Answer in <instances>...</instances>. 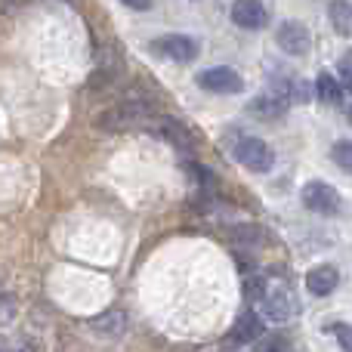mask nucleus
Here are the masks:
<instances>
[{
    "mask_svg": "<svg viewBox=\"0 0 352 352\" xmlns=\"http://www.w3.org/2000/svg\"><path fill=\"white\" fill-rule=\"evenodd\" d=\"M248 297L256 300L260 312L272 322H291L300 316V300L287 281H250Z\"/></svg>",
    "mask_w": 352,
    "mask_h": 352,
    "instance_id": "f257e3e1",
    "label": "nucleus"
},
{
    "mask_svg": "<svg viewBox=\"0 0 352 352\" xmlns=\"http://www.w3.org/2000/svg\"><path fill=\"white\" fill-rule=\"evenodd\" d=\"M155 118V109L148 102H121V105H111L109 111L96 118V127L99 130H111V133H121V130H133V127H146L148 121Z\"/></svg>",
    "mask_w": 352,
    "mask_h": 352,
    "instance_id": "f03ea898",
    "label": "nucleus"
},
{
    "mask_svg": "<svg viewBox=\"0 0 352 352\" xmlns=\"http://www.w3.org/2000/svg\"><path fill=\"white\" fill-rule=\"evenodd\" d=\"M232 155L235 161L250 173H269L275 167V152L269 142L256 140V136H238L232 142Z\"/></svg>",
    "mask_w": 352,
    "mask_h": 352,
    "instance_id": "7ed1b4c3",
    "label": "nucleus"
},
{
    "mask_svg": "<svg viewBox=\"0 0 352 352\" xmlns=\"http://www.w3.org/2000/svg\"><path fill=\"white\" fill-rule=\"evenodd\" d=\"M152 50L158 56H164V59L170 62H179V65H186V62H195L201 53L198 41L188 34H161L152 41Z\"/></svg>",
    "mask_w": 352,
    "mask_h": 352,
    "instance_id": "20e7f679",
    "label": "nucleus"
},
{
    "mask_svg": "<svg viewBox=\"0 0 352 352\" xmlns=\"http://www.w3.org/2000/svg\"><path fill=\"white\" fill-rule=\"evenodd\" d=\"M300 198H303V204L309 207V210L324 213V217H334V213L340 210V195L324 179H309L303 186V192H300Z\"/></svg>",
    "mask_w": 352,
    "mask_h": 352,
    "instance_id": "39448f33",
    "label": "nucleus"
},
{
    "mask_svg": "<svg viewBox=\"0 0 352 352\" xmlns=\"http://www.w3.org/2000/svg\"><path fill=\"white\" fill-rule=\"evenodd\" d=\"M198 87L207 93H219V96H232V93H241L244 90V80L235 68H226V65H213L204 68L198 74Z\"/></svg>",
    "mask_w": 352,
    "mask_h": 352,
    "instance_id": "423d86ee",
    "label": "nucleus"
},
{
    "mask_svg": "<svg viewBox=\"0 0 352 352\" xmlns=\"http://www.w3.org/2000/svg\"><path fill=\"white\" fill-rule=\"evenodd\" d=\"M275 43H278V50L287 56H306L312 47V34L303 22L287 19V22H281L278 31H275Z\"/></svg>",
    "mask_w": 352,
    "mask_h": 352,
    "instance_id": "0eeeda50",
    "label": "nucleus"
},
{
    "mask_svg": "<svg viewBox=\"0 0 352 352\" xmlns=\"http://www.w3.org/2000/svg\"><path fill=\"white\" fill-rule=\"evenodd\" d=\"M229 16H232V22L244 31H260V28H266V22H269V10L260 0H235Z\"/></svg>",
    "mask_w": 352,
    "mask_h": 352,
    "instance_id": "6e6552de",
    "label": "nucleus"
},
{
    "mask_svg": "<svg viewBox=\"0 0 352 352\" xmlns=\"http://www.w3.org/2000/svg\"><path fill=\"white\" fill-rule=\"evenodd\" d=\"M263 334V322L256 312H241V316L235 318V324L229 328V334H226V346H244V343H256Z\"/></svg>",
    "mask_w": 352,
    "mask_h": 352,
    "instance_id": "1a4fd4ad",
    "label": "nucleus"
},
{
    "mask_svg": "<svg viewBox=\"0 0 352 352\" xmlns=\"http://www.w3.org/2000/svg\"><path fill=\"white\" fill-rule=\"evenodd\" d=\"M306 287H309L312 297H331V294L340 287V272L334 266H316L306 272Z\"/></svg>",
    "mask_w": 352,
    "mask_h": 352,
    "instance_id": "9d476101",
    "label": "nucleus"
},
{
    "mask_svg": "<svg viewBox=\"0 0 352 352\" xmlns=\"http://www.w3.org/2000/svg\"><path fill=\"white\" fill-rule=\"evenodd\" d=\"M285 109H287V102L281 96H275V93H263V96H256L248 105V111L254 118H260V121H275V118L285 115Z\"/></svg>",
    "mask_w": 352,
    "mask_h": 352,
    "instance_id": "9b49d317",
    "label": "nucleus"
},
{
    "mask_svg": "<svg viewBox=\"0 0 352 352\" xmlns=\"http://www.w3.org/2000/svg\"><path fill=\"white\" fill-rule=\"evenodd\" d=\"M328 19L340 37H352V3L349 0H331L328 3Z\"/></svg>",
    "mask_w": 352,
    "mask_h": 352,
    "instance_id": "f8f14e48",
    "label": "nucleus"
},
{
    "mask_svg": "<svg viewBox=\"0 0 352 352\" xmlns=\"http://www.w3.org/2000/svg\"><path fill=\"white\" fill-rule=\"evenodd\" d=\"M90 328L99 331V334H105V337H121L124 331H127V316H124L121 309H109L105 316L93 318Z\"/></svg>",
    "mask_w": 352,
    "mask_h": 352,
    "instance_id": "ddd939ff",
    "label": "nucleus"
},
{
    "mask_svg": "<svg viewBox=\"0 0 352 352\" xmlns=\"http://www.w3.org/2000/svg\"><path fill=\"white\" fill-rule=\"evenodd\" d=\"M316 96L322 99V102H328V105H337L343 99V84L334 78V74L322 72L318 74V80H316Z\"/></svg>",
    "mask_w": 352,
    "mask_h": 352,
    "instance_id": "4468645a",
    "label": "nucleus"
},
{
    "mask_svg": "<svg viewBox=\"0 0 352 352\" xmlns=\"http://www.w3.org/2000/svg\"><path fill=\"white\" fill-rule=\"evenodd\" d=\"M256 352H294V346L281 334H266L263 331L260 340H256Z\"/></svg>",
    "mask_w": 352,
    "mask_h": 352,
    "instance_id": "2eb2a0df",
    "label": "nucleus"
},
{
    "mask_svg": "<svg viewBox=\"0 0 352 352\" xmlns=\"http://www.w3.org/2000/svg\"><path fill=\"white\" fill-rule=\"evenodd\" d=\"M331 158H334V164L340 167V170L352 173V142H337V146L331 148Z\"/></svg>",
    "mask_w": 352,
    "mask_h": 352,
    "instance_id": "dca6fc26",
    "label": "nucleus"
},
{
    "mask_svg": "<svg viewBox=\"0 0 352 352\" xmlns=\"http://www.w3.org/2000/svg\"><path fill=\"white\" fill-rule=\"evenodd\" d=\"M331 334L337 337V343H340L343 352H352V324H346V322L331 324Z\"/></svg>",
    "mask_w": 352,
    "mask_h": 352,
    "instance_id": "f3484780",
    "label": "nucleus"
},
{
    "mask_svg": "<svg viewBox=\"0 0 352 352\" xmlns=\"http://www.w3.org/2000/svg\"><path fill=\"white\" fill-rule=\"evenodd\" d=\"M340 80L346 87H352V50L340 59Z\"/></svg>",
    "mask_w": 352,
    "mask_h": 352,
    "instance_id": "a211bd4d",
    "label": "nucleus"
},
{
    "mask_svg": "<svg viewBox=\"0 0 352 352\" xmlns=\"http://www.w3.org/2000/svg\"><path fill=\"white\" fill-rule=\"evenodd\" d=\"M127 10H136V12H146V10H152V0H121Z\"/></svg>",
    "mask_w": 352,
    "mask_h": 352,
    "instance_id": "6ab92c4d",
    "label": "nucleus"
},
{
    "mask_svg": "<svg viewBox=\"0 0 352 352\" xmlns=\"http://www.w3.org/2000/svg\"><path fill=\"white\" fill-rule=\"evenodd\" d=\"M349 121H352V109H349Z\"/></svg>",
    "mask_w": 352,
    "mask_h": 352,
    "instance_id": "aec40b11",
    "label": "nucleus"
}]
</instances>
